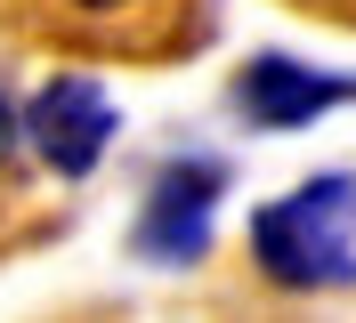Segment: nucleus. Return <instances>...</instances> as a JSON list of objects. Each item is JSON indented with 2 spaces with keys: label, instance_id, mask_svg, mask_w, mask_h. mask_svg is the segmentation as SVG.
Listing matches in <instances>:
<instances>
[{
  "label": "nucleus",
  "instance_id": "1",
  "mask_svg": "<svg viewBox=\"0 0 356 323\" xmlns=\"http://www.w3.org/2000/svg\"><path fill=\"white\" fill-rule=\"evenodd\" d=\"M251 267L275 291H348L356 283V170H316L251 210Z\"/></svg>",
  "mask_w": 356,
  "mask_h": 323
},
{
  "label": "nucleus",
  "instance_id": "2",
  "mask_svg": "<svg viewBox=\"0 0 356 323\" xmlns=\"http://www.w3.org/2000/svg\"><path fill=\"white\" fill-rule=\"evenodd\" d=\"M219 194H227V162L219 154H162L154 178H146V210L130 226V251L146 267H195V258H211Z\"/></svg>",
  "mask_w": 356,
  "mask_h": 323
},
{
  "label": "nucleus",
  "instance_id": "3",
  "mask_svg": "<svg viewBox=\"0 0 356 323\" xmlns=\"http://www.w3.org/2000/svg\"><path fill=\"white\" fill-rule=\"evenodd\" d=\"M227 106H235L243 129H259V138H291V129L356 106V73H324V65L291 57V49H259V57H243V73L227 81Z\"/></svg>",
  "mask_w": 356,
  "mask_h": 323
},
{
  "label": "nucleus",
  "instance_id": "4",
  "mask_svg": "<svg viewBox=\"0 0 356 323\" xmlns=\"http://www.w3.org/2000/svg\"><path fill=\"white\" fill-rule=\"evenodd\" d=\"M113 138H122V113H113L106 81H89V73H57L24 97V146L57 178H89Z\"/></svg>",
  "mask_w": 356,
  "mask_h": 323
},
{
  "label": "nucleus",
  "instance_id": "5",
  "mask_svg": "<svg viewBox=\"0 0 356 323\" xmlns=\"http://www.w3.org/2000/svg\"><path fill=\"white\" fill-rule=\"evenodd\" d=\"M0 146H24V106L0 89Z\"/></svg>",
  "mask_w": 356,
  "mask_h": 323
},
{
  "label": "nucleus",
  "instance_id": "6",
  "mask_svg": "<svg viewBox=\"0 0 356 323\" xmlns=\"http://www.w3.org/2000/svg\"><path fill=\"white\" fill-rule=\"evenodd\" d=\"M332 8H356V0H332Z\"/></svg>",
  "mask_w": 356,
  "mask_h": 323
}]
</instances>
